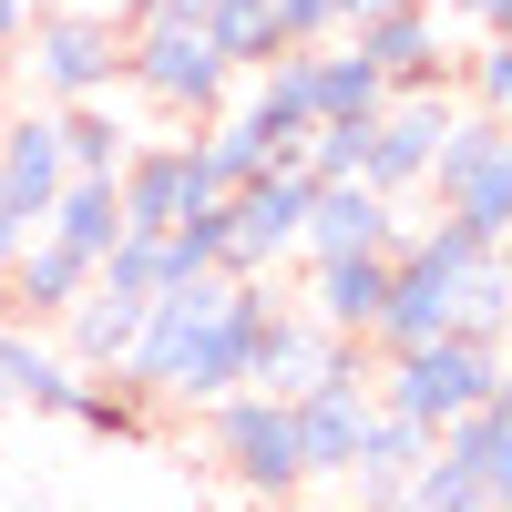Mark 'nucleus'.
<instances>
[{
	"label": "nucleus",
	"mask_w": 512,
	"mask_h": 512,
	"mask_svg": "<svg viewBox=\"0 0 512 512\" xmlns=\"http://www.w3.org/2000/svg\"><path fill=\"white\" fill-rule=\"evenodd\" d=\"M287 297L267 277H175V287H154L144 297V328H134V349H123V390H144L154 410H205V400H226L246 390V369H256V338L277 328Z\"/></svg>",
	"instance_id": "obj_1"
},
{
	"label": "nucleus",
	"mask_w": 512,
	"mask_h": 512,
	"mask_svg": "<svg viewBox=\"0 0 512 512\" xmlns=\"http://www.w3.org/2000/svg\"><path fill=\"white\" fill-rule=\"evenodd\" d=\"M369 400L441 431L451 410L472 400H502V338H472V328H441V338H410V349H379L369 359Z\"/></svg>",
	"instance_id": "obj_2"
},
{
	"label": "nucleus",
	"mask_w": 512,
	"mask_h": 512,
	"mask_svg": "<svg viewBox=\"0 0 512 512\" xmlns=\"http://www.w3.org/2000/svg\"><path fill=\"white\" fill-rule=\"evenodd\" d=\"M205 451H216L226 482H236L246 502H267V512H287L297 492H308V461H297L287 400H267V390H226V400H205Z\"/></svg>",
	"instance_id": "obj_3"
},
{
	"label": "nucleus",
	"mask_w": 512,
	"mask_h": 512,
	"mask_svg": "<svg viewBox=\"0 0 512 512\" xmlns=\"http://www.w3.org/2000/svg\"><path fill=\"white\" fill-rule=\"evenodd\" d=\"M420 195L502 246L512 236V123L502 113H451V134L431 154V175H420Z\"/></svg>",
	"instance_id": "obj_4"
},
{
	"label": "nucleus",
	"mask_w": 512,
	"mask_h": 512,
	"mask_svg": "<svg viewBox=\"0 0 512 512\" xmlns=\"http://www.w3.org/2000/svg\"><path fill=\"white\" fill-rule=\"evenodd\" d=\"M308 164H267V175H246L226 205H216V277H277L297 256V216H308Z\"/></svg>",
	"instance_id": "obj_5"
},
{
	"label": "nucleus",
	"mask_w": 512,
	"mask_h": 512,
	"mask_svg": "<svg viewBox=\"0 0 512 512\" xmlns=\"http://www.w3.org/2000/svg\"><path fill=\"white\" fill-rule=\"evenodd\" d=\"M113 82H134L144 103H164V113H216L226 93H236V72L216 62V41H205V21H123V72Z\"/></svg>",
	"instance_id": "obj_6"
},
{
	"label": "nucleus",
	"mask_w": 512,
	"mask_h": 512,
	"mask_svg": "<svg viewBox=\"0 0 512 512\" xmlns=\"http://www.w3.org/2000/svg\"><path fill=\"white\" fill-rule=\"evenodd\" d=\"M21 41H31V52H21L31 103H93V93H113V72H123V21L113 11H62V0H41Z\"/></svg>",
	"instance_id": "obj_7"
},
{
	"label": "nucleus",
	"mask_w": 512,
	"mask_h": 512,
	"mask_svg": "<svg viewBox=\"0 0 512 512\" xmlns=\"http://www.w3.org/2000/svg\"><path fill=\"white\" fill-rule=\"evenodd\" d=\"M451 82H400V93H379L369 113V154H359V185L379 195H420V175H431V154L451 134Z\"/></svg>",
	"instance_id": "obj_8"
},
{
	"label": "nucleus",
	"mask_w": 512,
	"mask_h": 512,
	"mask_svg": "<svg viewBox=\"0 0 512 512\" xmlns=\"http://www.w3.org/2000/svg\"><path fill=\"white\" fill-rule=\"evenodd\" d=\"M216 195H226V185L205 175L195 134H185V144H134V154H123V175H113V205H123V226H144V236H164V226L205 216Z\"/></svg>",
	"instance_id": "obj_9"
},
{
	"label": "nucleus",
	"mask_w": 512,
	"mask_h": 512,
	"mask_svg": "<svg viewBox=\"0 0 512 512\" xmlns=\"http://www.w3.org/2000/svg\"><path fill=\"white\" fill-rule=\"evenodd\" d=\"M369 369H349V379H318V390H297L287 400V431H297V461H308V482H338L349 472V451H359V431H369Z\"/></svg>",
	"instance_id": "obj_10"
},
{
	"label": "nucleus",
	"mask_w": 512,
	"mask_h": 512,
	"mask_svg": "<svg viewBox=\"0 0 512 512\" xmlns=\"http://www.w3.org/2000/svg\"><path fill=\"white\" fill-rule=\"evenodd\" d=\"M349 52L390 82V93H400V82H441V72H451V41H441V11H431V0H400V11L349 21Z\"/></svg>",
	"instance_id": "obj_11"
},
{
	"label": "nucleus",
	"mask_w": 512,
	"mask_h": 512,
	"mask_svg": "<svg viewBox=\"0 0 512 512\" xmlns=\"http://www.w3.org/2000/svg\"><path fill=\"white\" fill-rule=\"evenodd\" d=\"M379 297H390V246H359V256H308V308L318 328H338V338H359L369 349V318H379Z\"/></svg>",
	"instance_id": "obj_12"
},
{
	"label": "nucleus",
	"mask_w": 512,
	"mask_h": 512,
	"mask_svg": "<svg viewBox=\"0 0 512 512\" xmlns=\"http://www.w3.org/2000/svg\"><path fill=\"white\" fill-rule=\"evenodd\" d=\"M0 379H11V410H52V420H72L82 390H93L103 369H82L72 349H52V338L21 318V328H0Z\"/></svg>",
	"instance_id": "obj_13"
},
{
	"label": "nucleus",
	"mask_w": 512,
	"mask_h": 512,
	"mask_svg": "<svg viewBox=\"0 0 512 512\" xmlns=\"http://www.w3.org/2000/svg\"><path fill=\"white\" fill-rule=\"evenodd\" d=\"M359 246H390V195H379V185H359V175L308 185V216H297V256H359Z\"/></svg>",
	"instance_id": "obj_14"
},
{
	"label": "nucleus",
	"mask_w": 512,
	"mask_h": 512,
	"mask_svg": "<svg viewBox=\"0 0 512 512\" xmlns=\"http://www.w3.org/2000/svg\"><path fill=\"white\" fill-rule=\"evenodd\" d=\"M82 287H93V256H82V246H62L52 226H31V236H21V256L0 267V297H11L31 328H52Z\"/></svg>",
	"instance_id": "obj_15"
},
{
	"label": "nucleus",
	"mask_w": 512,
	"mask_h": 512,
	"mask_svg": "<svg viewBox=\"0 0 512 512\" xmlns=\"http://www.w3.org/2000/svg\"><path fill=\"white\" fill-rule=\"evenodd\" d=\"M62 175H72V164H62V113L52 103H21L11 123H0V185H11V205L31 226H41V205L62 195Z\"/></svg>",
	"instance_id": "obj_16"
},
{
	"label": "nucleus",
	"mask_w": 512,
	"mask_h": 512,
	"mask_svg": "<svg viewBox=\"0 0 512 512\" xmlns=\"http://www.w3.org/2000/svg\"><path fill=\"white\" fill-rule=\"evenodd\" d=\"M52 328H62V349H72L82 369H123V349H134V328H144V297H113V287L93 277Z\"/></svg>",
	"instance_id": "obj_17"
},
{
	"label": "nucleus",
	"mask_w": 512,
	"mask_h": 512,
	"mask_svg": "<svg viewBox=\"0 0 512 512\" xmlns=\"http://www.w3.org/2000/svg\"><path fill=\"white\" fill-rule=\"evenodd\" d=\"M195 154H205V175H216L226 195H236L246 175H267V164H287V144H277V134H267V123H256L246 103H216V113H205Z\"/></svg>",
	"instance_id": "obj_18"
},
{
	"label": "nucleus",
	"mask_w": 512,
	"mask_h": 512,
	"mask_svg": "<svg viewBox=\"0 0 512 512\" xmlns=\"http://www.w3.org/2000/svg\"><path fill=\"white\" fill-rule=\"evenodd\" d=\"M472 482H492V492H512V420H502V400H472V410H451L441 431H431Z\"/></svg>",
	"instance_id": "obj_19"
},
{
	"label": "nucleus",
	"mask_w": 512,
	"mask_h": 512,
	"mask_svg": "<svg viewBox=\"0 0 512 512\" xmlns=\"http://www.w3.org/2000/svg\"><path fill=\"white\" fill-rule=\"evenodd\" d=\"M41 226H52L62 246H82V256H103V246L123 236V205H113V175H62V195L41 205Z\"/></svg>",
	"instance_id": "obj_20"
},
{
	"label": "nucleus",
	"mask_w": 512,
	"mask_h": 512,
	"mask_svg": "<svg viewBox=\"0 0 512 512\" xmlns=\"http://www.w3.org/2000/svg\"><path fill=\"white\" fill-rule=\"evenodd\" d=\"M205 41H216V62H226V72H256V62H277V52H287V31H277V0H205Z\"/></svg>",
	"instance_id": "obj_21"
},
{
	"label": "nucleus",
	"mask_w": 512,
	"mask_h": 512,
	"mask_svg": "<svg viewBox=\"0 0 512 512\" xmlns=\"http://www.w3.org/2000/svg\"><path fill=\"white\" fill-rule=\"evenodd\" d=\"M52 113H62V164H72V175H123L134 123H113V93H93V103H52Z\"/></svg>",
	"instance_id": "obj_22"
},
{
	"label": "nucleus",
	"mask_w": 512,
	"mask_h": 512,
	"mask_svg": "<svg viewBox=\"0 0 512 512\" xmlns=\"http://www.w3.org/2000/svg\"><path fill=\"white\" fill-rule=\"evenodd\" d=\"M441 82H451V103H472V113H512V41L502 31H472Z\"/></svg>",
	"instance_id": "obj_23"
},
{
	"label": "nucleus",
	"mask_w": 512,
	"mask_h": 512,
	"mask_svg": "<svg viewBox=\"0 0 512 512\" xmlns=\"http://www.w3.org/2000/svg\"><path fill=\"white\" fill-rule=\"evenodd\" d=\"M502 502H512V492L472 482V472H461V461H451V451L431 441V451L410 461V502H400V512H502Z\"/></svg>",
	"instance_id": "obj_24"
},
{
	"label": "nucleus",
	"mask_w": 512,
	"mask_h": 512,
	"mask_svg": "<svg viewBox=\"0 0 512 512\" xmlns=\"http://www.w3.org/2000/svg\"><path fill=\"white\" fill-rule=\"evenodd\" d=\"M93 277H103L113 297H154V287H175V267H164V236H144V226H123V236L93 256Z\"/></svg>",
	"instance_id": "obj_25"
},
{
	"label": "nucleus",
	"mask_w": 512,
	"mask_h": 512,
	"mask_svg": "<svg viewBox=\"0 0 512 512\" xmlns=\"http://www.w3.org/2000/svg\"><path fill=\"white\" fill-rule=\"evenodd\" d=\"M21 236H31V216L11 205V185H0V267H11V256H21Z\"/></svg>",
	"instance_id": "obj_26"
},
{
	"label": "nucleus",
	"mask_w": 512,
	"mask_h": 512,
	"mask_svg": "<svg viewBox=\"0 0 512 512\" xmlns=\"http://www.w3.org/2000/svg\"><path fill=\"white\" fill-rule=\"evenodd\" d=\"M21 31H31V0H0V52H21Z\"/></svg>",
	"instance_id": "obj_27"
},
{
	"label": "nucleus",
	"mask_w": 512,
	"mask_h": 512,
	"mask_svg": "<svg viewBox=\"0 0 512 512\" xmlns=\"http://www.w3.org/2000/svg\"><path fill=\"white\" fill-rule=\"evenodd\" d=\"M369 11H400V0H338V31H349V21H369Z\"/></svg>",
	"instance_id": "obj_28"
},
{
	"label": "nucleus",
	"mask_w": 512,
	"mask_h": 512,
	"mask_svg": "<svg viewBox=\"0 0 512 512\" xmlns=\"http://www.w3.org/2000/svg\"><path fill=\"white\" fill-rule=\"evenodd\" d=\"M0 93H11V52H0Z\"/></svg>",
	"instance_id": "obj_29"
},
{
	"label": "nucleus",
	"mask_w": 512,
	"mask_h": 512,
	"mask_svg": "<svg viewBox=\"0 0 512 512\" xmlns=\"http://www.w3.org/2000/svg\"><path fill=\"white\" fill-rule=\"evenodd\" d=\"M0 420H11V379H0Z\"/></svg>",
	"instance_id": "obj_30"
},
{
	"label": "nucleus",
	"mask_w": 512,
	"mask_h": 512,
	"mask_svg": "<svg viewBox=\"0 0 512 512\" xmlns=\"http://www.w3.org/2000/svg\"><path fill=\"white\" fill-rule=\"evenodd\" d=\"M31 11H41V0H31Z\"/></svg>",
	"instance_id": "obj_31"
}]
</instances>
